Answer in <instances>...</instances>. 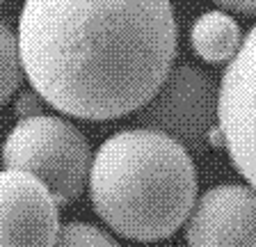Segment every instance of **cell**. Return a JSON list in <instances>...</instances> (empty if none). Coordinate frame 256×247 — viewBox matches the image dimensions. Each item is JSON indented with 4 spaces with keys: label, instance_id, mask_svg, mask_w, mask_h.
Returning <instances> with one entry per match:
<instances>
[{
    "label": "cell",
    "instance_id": "obj_9",
    "mask_svg": "<svg viewBox=\"0 0 256 247\" xmlns=\"http://www.w3.org/2000/svg\"><path fill=\"white\" fill-rule=\"evenodd\" d=\"M23 78L26 74L18 50V37L10 23L0 18V106H5L18 92Z\"/></svg>",
    "mask_w": 256,
    "mask_h": 247
},
{
    "label": "cell",
    "instance_id": "obj_4",
    "mask_svg": "<svg viewBox=\"0 0 256 247\" xmlns=\"http://www.w3.org/2000/svg\"><path fill=\"white\" fill-rule=\"evenodd\" d=\"M135 124L167 135L190 154H204L220 144V82L202 66L174 64L135 112Z\"/></svg>",
    "mask_w": 256,
    "mask_h": 247
},
{
    "label": "cell",
    "instance_id": "obj_13",
    "mask_svg": "<svg viewBox=\"0 0 256 247\" xmlns=\"http://www.w3.org/2000/svg\"><path fill=\"white\" fill-rule=\"evenodd\" d=\"M0 2H5V0H0Z\"/></svg>",
    "mask_w": 256,
    "mask_h": 247
},
{
    "label": "cell",
    "instance_id": "obj_5",
    "mask_svg": "<svg viewBox=\"0 0 256 247\" xmlns=\"http://www.w3.org/2000/svg\"><path fill=\"white\" fill-rule=\"evenodd\" d=\"M220 144L256 190V26L220 80Z\"/></svg>",
    "mask_w": 256,
    "mask_h": 247
},
{
    "label": "cell",
    "instance_id": "obj_8",
    "mask_svg": "<svg viewBox=\"0 0 256 247\" xmlns=\"http://www.w3.org/2000/svg\"><path fill=\"white\" fill-rule=\"evenodd\" d=\"M245 32L226 10H208L190 26V48L208 64H229L242 46Z\"/></svg>",
    "mask_w": 256,
    "mask_h": 247
},
{
    "label": "cell",
    "instance_id": "obj_11",
    "mask_svg": "<svg viewBox=\"0 0 256 247\" xmlns=\"http://www.w3.org/2000/svg\"><path fill=\"white\" fill-rule=\"evenodd\" d=\"M44 106H46V101H44L37 92L30 87V90H26V92H18V98H16V106L14 108H16L18 119H26V117L42 114L44 112Z\"/></svg>",
    "mask_w": 256,
    "mask_h": 247
},
{
    "label": "cell",
    "instance_id": "obj_10",
    "mask_svg": "<svg viewBox=\"0 0 256 247\" xmlns=\"http://www.w3.org/2000/svg\"><path fill=\"white\" fill-rule=\"evenodd\" d=\"M53 247H122L101 226L82 220H71L62 224Z\"/></svg>",
    "mask_w": 256,
    "mask_h": 247
},
{
    "label": "cell",
    "instance_id": "obj_2",
    "mask_svg": "<svg viewBox=\"0 0 256 247\" xmlns=\"http://www.w3.org/2000/svg\"><path fill=\"white\" fill-rule=\"evenodd\" d=\"M87 190L96 215L114 234L154 242L186 224L197 202V167L178 142L138 126L101 142Z\"/></svg>",
    "mask_w": 256,
    "mask_h": 247
},
{
    "label": "cell",
    "instance_id": "obj_7",
    "mask_svg": "<svg viewBox=\"0 0 256 247\" xmlns=\"http://www.w3.org/2000/svg\"><path fill=\"white\" fill-rule=\"evenodd\" d=\"M188 247H256V190L220 183L197 197L186 220Z\"/></svg>",
    "mask_w": 256,
    "mask_h": 247
},
{
    "label": "cell",
    "instance_id": "obj_6",
    "mask_svg": "<svg viewBox=\"0 0 256 247\" xmlns=\"http://www.w3.org/2000/svg\"><path fill=\"white\" fill-rule=\"evenodd\" d=\"M60 204L32 174L0 170V247H53Z\"/></svg>",
    "mask_w": 256,
    "mask_h": 247
},
{
    "label": "cell",
    "instance_id": "obj_3",
    "mask_svg": "<svg viewBox=\"0 0 256 247\" xmlns=\"http://www.w3.org/2000/svg\"><path fill=\"white\" fill-rule=\"evenodd\" d=\"M0 160L7 170L39 178L55 202L66 206L87 188L92 151L87 138L71 122L42 112L14 124L2 142Z\"/></svg>",
    "mask_w": 256,
    "mask_h": 247
},
{
    "label": "cell",
    "instance_id": "obj_1",
    "mask_svg": "<svg viewBox=\"0 0 256 247\" xmlns=\"http://www.w3.org/2000/svg\"><path fill=\"white\" fill-rule=\"evenodd\" d=\"M16 37L32 90L87 122L138 112L178 48L172 0H26Z\"/></svg>",
    "mask_w": 256,
    "mask_h": 247
},
{
    "label": "cell",
    "instance_id": "obj_12",
    "mask_svg": "<svg viewBox=\"0 0 256 247\" xmlns=\"http://www.w3.org/2000/svg\"><path fill=\"white\" fill-rule=\"evenodd\" d=\"M220 10H226L231 14H247L256 16V0H213Z\"/></svg>",
    "mask_w": 256,
    "mask_h": 247
}]
</instances>
